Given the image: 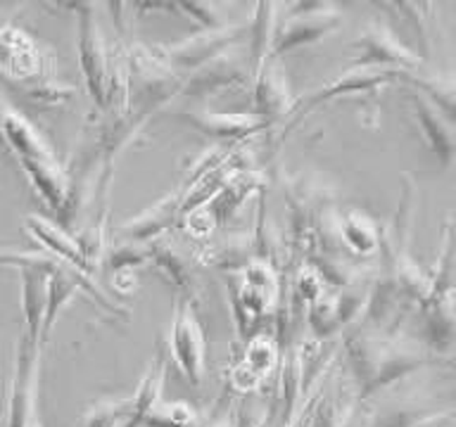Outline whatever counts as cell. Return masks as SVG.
<instances>
[{
	"label": "cell",
	"instance_id": "obj_1",
	"mask_svg": "<svg viewBox=\"0 0 456 427\" xmlns=\"http://www.w3.org/2000/svg\"><path fill=\"white\" fill-rule=\"evenodd\" d=\"M228 292L233 304L235 326L245 340L262 333V327L276 318L278 273L276 266L262 256H256L245 269L231 273Z\"/></svg>",
	"mask_w": 456,
	"mask_h": 427
},
{
	"label": "cell",
	"instance_id": "obj_2",
	"mask_svg": "<svg viewBox=\"0 0 456 427\" xmlns=\"http://www.w3.org/2000/svg\"><path fill=\"white\" fill-rule=\"evenodd\" d=\"M183 88L181 74L171 69L157 45L134 43L126 52V107L142 117L159 109Z\"/></svg>",
	"mask_w": 456,
	"mask_h": 427
},
{
	"label": "cell",
	"instance_id": "obj_3",
	"mask_svg": "<svg viewBox=\"0 0 456 427\" xmlns=\"http://www.w3.org/2000/svg\"><path fill=\"white\" fill-rule=\"evenodd\" d=\"M342 24V12L335 5L328 3H295L285 7V14H281L273 38L271 57H281L302 45L323 41L330 31Z\"/></svg>",
	"mask_w": 456,
	"mask_h": 427
},
{
	"label": "cell",
	"instance_id": "obj_4",
	"mask_svg": "<svg viewBox=\"0 0 456 427\" xmlns=\"http://www.w3.org/2000/svg\"><path fill=\"white\" fill-rule=\"evenodd\" d=\"M249 21L240 24H226L221 28H209V31H198V34L188 36L183 41L171 43V45H157L159 55L167 60L171 69L176 74H192L200 69L202 64L212 62L214 57L224 55L238 43H248Z\"/></svg>",
	"mask_w": 456,
	"mask_h": 427
},
{
	"label": "cell",
	"instance_id": "obj_5",
	"mask_svg": "<svg viewBox=\"0 0 456 427\" xmlns=\"http://www.w3.org/2000/svg\"><path fill=\"white\" fill-rule=\"evenodd\" d=\"M370 280L373 278L362 276L347 287L326 292L323 297L309 309V327L312 337L319 342H328L345 327L354 326L363 318L366 304H369Z\"/></svg>",
	"mask_w": 456,
	"mask_h": 427
},
{
	"label": "cell",
	"instance_id": "obj_6",
	"mask_svg": "<svg viewBox=\"0 0 456 427\" xmlns=\"http://www.w3.org/2000/svg\"><path fill=\"white\" fill-rule=\"evenodd\" d=\"M205 330L191 297H178L169 330V354L178 373L191 387H200L205 377Z\"/></svg>",
	"mask_w": 456,
	"mask_h": 427
},
{
	"label": "cell",
	"instance_id": "obj_7",
	"mask_svg": "<svg viewBox=\"0 0 456 427\" xmlns=\"http://www.w3.org/2000/svg\"><path fill=\"white\" fill-rule=\"evenodd\" d=\"M38 368H41V344L21 333L14 351V368L7 384V427H28L36 420L38 397Z\"/></svg>",
	"mask_w": 456,
	"mask_h": 427
},
{
	"label": "cell",
	"instance_id": "obj_8",
	"mask_svg": "<svg viewBox=\"0 0 456 427\" xmlns=\"http://www.w3.org/2000/svg\"><path fill=\"white\" fill-rule=\"evenodd\" d=\"M77 14V36H78V64L86 77L88 93L95 100V105L107 107V84H110V52L105 45V34L95 17V5H69Z\"/></svg>",
	"mask_w": 456,
	"mask_h": 427
},
{
	"label": "cell",
	"instance_id": "obj_9",
	"mask_svg": "<svg viewBox=\"0 0 456 427\" xmlns=\"http://www.w3.org/2000/svg\"><path fill=\"white\" fill-rule=\"evenodd\" d=\"M373 7L385 14V24L420 62L430 60L435 43H437V31H440L437 5L433 3H376Z\"/></svg>",
	"mask_w": 456,
	"mask_h": 427
},
{
	"label": "cell",
	"instance_id": "obj_10",
	"mask_svg": "<svg viewBox=\"0 0 456 427\" xmlns=\"http://www.w3.org/2000/svg\"><path fill=\"white\" fill-rule=\"evenodd\" d=\"M354 48V69H390V71H419V57L399 41L383 20L369 21L352 43Z\"/></svg>",
	"mask_w": 456,
	"mask_h": 427
},
{
	"label": "cell",
	"instance_id": "obj_11",
	"mask_svg": "<svg viewBox=\"0 0 456 427\" xmlns=\"http://www.w3.org/2000/svg\"><path fill=\"white\" fill-rule=\"evenodd\" d=\"M428 359H430V354L420 347L419 342L404 340V337H399V333H387L376 366H373V373H370L369 384H366L359 401L369 404L376 394L385 391L392 384L402 383L409 375H413L416 370L423 368Z\"/></svg>",
	"mask_w": 456,
	"mask_h": 427
},
{
	"label": "cell",
	"instance_id": "obj_12",
	"mask_svg": "<svg viewBox=\"0 0 456 427\" xmlns=\"http://www.w3.org/2000/svg\"><path fill=\"white\" fill-rule=\"evenodd\" d=\"M402 71H390V69H354L349 67L345 74L335 77L333 81H328L319 88V91L309 93L302 102L297 105V119L292 124H297L302 117H306V112L312 107H319L323 102L333 98H342V95H376L380 88H385L392 81H397Z\"/></svg>",
	"mask_w": 456,
	"mask_h": 427
},
{
	"label": "cell",
	"instance_id": "obj_13",
	"mask_svg": "<svg viewBox=\"0 0 456 427\" xmlns=\"http://www.w3.org/2000/svg\"><path fill=\"white\" fill-rule=\"evenodd\" d=\"M406 100L411 107L413 121L419 126L428 149L442 166H452L456 162V126L447 117H442L419 91L406 85Z\"/></svg>",
	"mask_w": 456,
	"mask_h": 427
},
{
	"label": "cell",
	"instance_id": "obj_14",
	"mask_svg": "<svg viewBox=\"0 0 456 427\" xmlns=\"http://www.w3.org/2000/svg\"><path fill=\"white\" fill-rule=\"evenodd\" d=\"M420 347L433 356L456 354V297L426 299L419 306Z\"/></svg>",
	"mask_w": 456,
	"mask_h": 427
},
{
	"label": "cell",
	"instance_id": "obj_15",
	"mask_svg": "<svg viewBox=\"0 0 456 427\" xmlns=\"http://www.w3.org/2000/svg\"><path fill=\"white\" fill-rule=\"evenodd\" d=\"M249 74L248 57H235L231 50L214 57L212 62L202 64L200 69L188 74L181 93L188 98H207L214 93L228 91L231 85L242 84Z\"/></svg>",
	"mask_w": 456,
	"mask_h": 427
},
{
	"label": "cell",
	"instance_id": "obj_16",
	"mask_svg": "<svg viewBox=\"0 0 456 427\" xmlns=\"http://www.w3.org/2000/svg\"><path fill=\"white\" fill-rule=\"evenodd\" d=\"M255 114L266 124H276L281 117L292 109L290 85L285 78V69L281 60L269 57L262 69L255 74Z\"/></svg>",
	"mask_w": 456,
	"mask_h": 427
},
{
	"label": "cell",
	"instance_id": "obj_17",
	"mask_svg": "<svg viewBox=\"0 0 456 427\" xmlns=\"http://www.w3.org/2000/svg\"><path fill=\"white\" fill-rule=\"evenodd\" d=\"M183 188H178V190L169 192L167 197H162L152 206H148L145 212L135 214L134 219H128L121 226V235L128 242H135V245L152 242L157 235H162L167 228L183 219Z\"/></svg>",
	"mask_w": 456,
	"mask_h": 427
},
{
	"label": "cell",
	"instance_id": "obj_18",
	"mask_svg": "<svg viewBox=\"0 0 456 427\" xmlns=\"http://www.w3.org/2000/svg\"><path fill=\"white\" fill-rule=\"evenodd\" d=\"M278 366V347L276 340L269 333H259L255 337H249L245 354H242L240 363L233 368L231 375V384L235 390L248 394L255 391L266 377L276 370Z\"/></svg>",
	"mask_w": 456,
	"mask_h": 427
},
{
	"label": "cell",
	"instance_id": "obj_19",
	"mask_svg": "<svg viewBox=\"0 0 456 427\" xmlns=\"http://www.w3.org/2000/svg\"><path fill=\"white\" fill-rule=\"evenodd\" d=\"M27 230L41 245L43 252H48L50 256H55L62 263H69L81 273L91 276L93 266L86 259L84 249H81L77 238L67 233L60 223L45 219V216H38V214H31V216H27Z\"/></svg>",
	"mask_w": 456,
	"mask_h": 427
},
{
	"label": "cell",
	"instance_id": "obj_20",
	"mask_svg": "<svg viewBox=\"0 0 456 427\" xmlns=\"http://www.w3.org/2000/svg\"><path fill=\"white\" fill-rule=\"evenodd\" d=\"M181 119L188 126L198 128L202 133L212 138H245L249 133L269 128L266 121H262L256 114H226L212 112V109H183Z\"/></svg>",
	"mask_w": 456,
	"mask_h": 427
},
{
	"label": "cell",
	"instance_id": "obj_21",
	"mask_svg": "<svg viewBox=\"0 0 456 427\" xmlns=\"http://www.w3.org/2000/svg\"><path fill=\"white\" fill-rule=\"evenodd\" d=\"M338 240L345 252L366 259L380 252V228L369 214L356 209L338 212Z\"/></svg>",
	"mask_w": 456,
	"mask_h": 427
},
{
	"label": "cell",
	"instance_id": "obj_22",
	"mask_svg": "<svg viewBox=\"0 0 456 427\" xmlns=\"http://www.w3.org/2000/svg\"><path fill=\"white\" fill-rule=\"evenodd\" d=\"M397 81L419 91L430 105L456 126V77L452 74H423L402 71Z\"/></svg>",
	"mask_w": 456,
	"mask_h": 427
},
{
	"label": "cell",
	"instance_id": "obj_23",
	"mask_svg": "<svg viewBox=\"0 0 456 427\" xmlns=\"http://www.w3.org/2000/svg\"><path fill=\"white\" fill-rule=\"evenodd\" d=\"M278 20H281V7L273 3H259L249 21L248 31V62L249 74L255 77L262 69V64L271 57L273 38H276Z\"/></svg>",
	"mask_w": 456,
	"mask_h": 427
},
{
	"label": "cell",
	"instance_id": "obj_24",
	"mask_svg": "<svg viewBox=\"0 0 456 427\" xmlns=\"http://www.w3.org/2000/svg\"><path fill=\"white\" fill-rule=\"evenodd\" d=\"M430 276V294L428 299L456 297V212L442 226V242L435 269Z\"/></svg>",
	"mask_w": 456,
	"mask_h": 427
},
{
	"label": "cell",
	"instance_id": "obj_25",
	"mask_svg": "<svg viewBox=\"0 0 456 427\" xmlns=\"http://www.w3.org/2000/svg\"><path fill=\"white\" fill-rule=\"evenodd\" d=\"M164 375H167V363H164L162 356H155L150 368L145 370L141 384L135 387L131 397H126V427L145 425L150 413L155 411V406L162 401Z\"/></svg>",
	"mask_w": 456,
	"mask_h": 427
},
{
	"label": "cell",
	"instance_id": "obj_26",
	"mask_svg": "<svg viewBox=\"0 0 456 427\" xmlns=\"http://www.w3.org/2000/svg\"><path fill=\"white\" fill-rule=\"evenodd\" d=\"M150 263L176 287L178 297H191L192 266L169 245H150Z\"/></svg>",
	"mask_w": 456,
	"mask_h": 427
},
{
	"label": "cell",
	"instance_id": "obj_27",
	"mask_svg": "<svg viewBox=\"0 0 456 427\" xmlns=\"http://www.w3.org/2000/svg\"><path fill=\"white\" fill-rule=\"evenodd\" d=\"M256 259V247L249 235H231L226 240L216 245V247H209V252L205 254V262L212 263V266H221L226 270H240L245 269L249 262Z\"/></svg>",
	"mask_w": 456,
	"mask_h": 427
},
{
	"label": "cell",
	"instance_id": "obj_28",
	"mask_svg": "<svg viewBox=\"0 0 456 427\" xmlns=\"http://www.w3.org/2000/svg\"><path fill=\"white\" fill-rule=\"evenodd\" d=\"M209 423L202 420L192 406L181 401H159L155 411L145 420V427H207Z\"/></svg>",
	"mask_w": 456,
	"mask_h": 427
},
{
	"label": "cell",
	"instance_id": "obj_29",
	"mask_svg": "<svg viewBox=\"0 0 456 427\" xmlns=\"http://www.w3.org/2000/svg\"><path fill=\"white\" fill-rule=\"evenodd\" d=\"M167 10L185 14L195 27H200V31L231 24L228 21V5H224V3H174V5H167Z\"/></svg>",
	"mask_w": 456,
	"mask_h": 427
},
{
	"label": "cell",
	"instance_id": "obj_30",
	"mask_svg": "<svg viewBox=\"0 0 456 427\" xmlns=\"http://www.w3.org/2000/svg\"><path fill=\"white\" fill-rule=\"evenodd\" d=\"M126 399H102L78 420V427H126Z\"/></svg>",
	"mask_w": 456,
	"mask_h": 427
},
{
	"label": "cell",
	"instance_id": "obj_31",
	"mask_svg": "<svg viewBox=\"0 0 456 427\" xmlns=\"http://www.w3.org/2000/svg\"><path fill=\"white\" fill-rule=\"evenodd\" d=\"M145 262H150V247L145 245H135V242H126V245H114L110 252H107V266L114 270V273H126V270H134L135 266H142Z\"/></svg>",
	"mask_w": 456,
	"mask_h": 427
},
{
	"label": "cell",
	"instance_id": "obj_32",
	"mask_svg": "<svg viewBox=\"0 0 456 427\" xmlns=\"http://www.w3.org/2000/svg\"><path fill=\"white\" fill-rule=\"evenodd\" d=\"M292 292L295 297L302 302V304H316L323 294L328 292V285L323 283V278L316 273V270L309 266V263H302L295 273V285H292Z\"/></svg>",
	"mask_w": 456,
	"mask_h": 427
},
{
	"label": "cell",
	"instance_id": "obj_33",
	"mask_svg": "<svg viewBox=\"0 0 456 427\" xmlns=\"http://www.w3.org/2000/svg\"><path fill=\"white\" fill-rule=\"evenodd\" d=\"M370 418H373V411L369 408V404H362L356 401V406L352 408L345 423L340 427H370Z\"/></svg>",
	"mask_w": 456,
	"mask_h": 427
},
{
	"label": "cell",
	"instance_id": "obj_34",
	"mask_svg": "<svg viewBox=\"0 0 456 427\" xmlns=\"http://www.w3.org/2000/svg\"><path fill=\"white\" fill-rule=\"evenodd\" d=\"M207 427H235V425L228 418H224V420H219V423H209Z\"/></svg>",
	"mask_w": 456,
	"mask_h": 427
},
{
	"label": "cell",
	"instance_id": "obj_35",
	"mask_svg": "<svg viewBox=\"0 0 456 427\" xmlns=\"http://www.w3.org/2000/svg\"><path fill=\"white\" fill-rule=\"evenodd\" d=\"M447 361H449V366H452V368H454V373H456V354L452 356V359H447Z\"/></svg>",
	"mask_w": 456,
	"mask_h": 427
},
{
	"label": "cell",
	"instance_id": "obj_36",
	"mask_svg": "<svg viewBox=\"0 0 456 427\" xmlns=\"http://www.w3.org/2000/svg\"><path fill=\"white\" fill-rule=\"evenodd\" d=\"M28 427H41V423H38V418H36L34 423H31V425H28Z\"/></svg>",
	"mask_w": 456,
	"mask_h": 427
},
{
	"label": "cell",
	"instance_id": "obj_37",
	"mask_svg": "<svg viewBox=\"0 0 456 427\" xmlns=\"http://www.w3.org/2000/svg\"><path fill=\"white\" fill-rule=\"evenodd\" d=\"M3 114V112H0ZM0 142H5V138H3V128H0Z\"/></svg>",
	"mask_w": 456,
	"mask_h": 427
}]
</instances>
